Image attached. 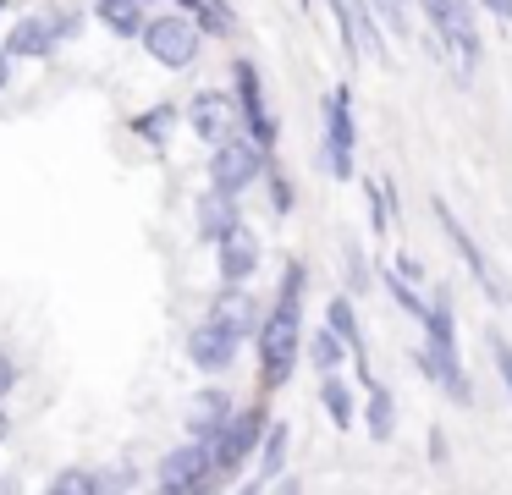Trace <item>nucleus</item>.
Masks as SVG:
<instances>
[{
  "mask_svg": "<svg viewBox=\"0 0 512 495\" xmlns=\"http://www.w3.org/2000/svg\"><path fill=\"white\" fill-rule=\"evenodd\" d=\"M298 336H303V264H292V270H287V292H281L276 314L259 325V363H265V385H287L292 380Z\"/></svg>",
  "mask_w": 512,
  "mask_h": 495,
  "instance_id": "nucleus-1",
  "label": "nucleus"
},
{
  "mask_svg": "<svg viewBox=\"0 0 512 495\" xmlns=\"http://www.w3.org/2000/svg\"><path fill=\"white\" fill-rule=\"evenodd\" d=\"M353 143H358V132H353V94H347L342 83L325 94V154H320V165L342 182V176H353Z\"/></svg>",
  "mask_w": 512,
  "mask_h": 495,
  "instance_id": "nucleus-2",
  "label": "nucleus"
},
{
  "mask_svg": "<svg viewBox=\"0 0 512 495\" xmlns=\"http://www.w3.org/2000/svg\"><path fill=\"white\" fill-rule=\"evenodd\" d=\"M259 165H265V143H259L254 132H248V138H232V132H226L215 160H210V182L221 187V193H243L259 176Z\"/></svg>",
  "mask_w": 512,
  "mask_h": 495,
  "instance_id": "nucleus-3",
  "label": "nucleus"
},
{
  "mask_svg": "<svg viewBox=\"0 0 512 495\" xmlns=\"http://www.w3.org/2000/svg\"><path fill=\"white\" fill-rule=\"evenodd\" d=\"M435 220H441L446 242H452V248L463 253L468 275H474V281L485 286V297H490V303H507V308H512V286L501 281L496 270H490V259H485V248H479V242H474V231H468V226H463V220H457V215H452V209H446V204H435Z\"/></svg>",
  "mask_w": 512,
  "mask_h": 495,
  "instance_id": "nucleus-4",
  "label": "nucleus"
},
{
  "mask_svg": "<svg viewBox=\"0 0 512 495\" xmlns=\"http://www.w3.org/2000/svg\"><path fill=\"white\" fill-rule=\"evenodd\" d=\"M144 44H149V55H155L160 66L182 72V66L199 61V22H188V17H155L144 28Z\"/></svg>",
  "mask_w": 512,
  "mask_h": 495,
  "instance_id": "nucleus-5",
  "label": "nucleus"
},
{
  "mask_svg": "<svg viewBox=\"0 0 512 495\" xmlns=\"http://www.w3.org/2000/svg\"><path fill=\"white\" fill-rule=\"evenodd\" d=\"M424 11H430V22L446 33V44H452L457 66H463V77H468V72H474V61H479L474 6H468V0H424Z\"/></svg>",
  "mask_w": 512,
  "mask_h": 495,
  "instance_id": "nucleus-6",
  "label": "nucleus"
},
{
  "mask_svg": "<svg viewBox=\"0 0 512 495\" xmlns=\"http://www.w3.org/2000/svg\"><path fill=\"white\" fill-rule=\"evenodd\" d=\"M265 418L259 413H237L232 424L221 429V435H215V446H210V457H215V473H237L243 468L248 457H254V440L265 435Z\"/></svg>",
  "mask_w": 512,
  "mask_h": 495,
  "instance_id": "nucleus-7",
  "label": "nucleus"
},
{
  "mask_svg": "<svg viewBox=\"0 0 512 495\" xmlns=\"http://www.w3.org/2000/svg\"><path fill=\"white\" fill-rule=\"evenodd\" d=\"M237 330L232 325H221V319H204V325H193V336H188V358H193V369H226V363L237 358Z\"/></svg>",
  "mask_w": 512,
  "mask_h": 495,
  "instance_id": "nucleus-8",
  "label": "nucleus"
},
{
  "mask_svg": "<svg viewBox=\"0 0 512 495\" xmlns=\"http://www.w3.org/2000/svg\"><path fill=\"white\" fill-rule=\"evenodd\" d=\"M210 473H215V457L204 451V440H193V446H182V451H171L166 462H160V484L166 490H204L210 484Z\"/></svg>",
  "mask_w": 512,
  "mask_h": 495,
  "instance_id": "nucleus-9",
  "label": "nucleus"
},
{
  "mask_svg": "<svg viewBox=\"0 0 512 495\" xmlns=\"http://www.w3.org/2000/svg\"><path fill=\"white\" fill-rule=\"evenodd\" d=\"M232 72H237V110H243L248 132H254V138L270 149V143H276V121H270L265 94H259V72H254V61H243V55H237Z\"/></svg>",
  "mask_w": 512,
  "mask_h": 495,
  "instance_id": "nucleus-10",
  "label": "nucleus"
},
{
  "mask_svg": "<svg viewBox=\"0 0 512 495\" xmlns=\"http://www.w3.org/2000/svg\"><path fill=\"white\" fill-rule=\"evenodd\" d=\"M56 39H61V17H45V11H39V17H17L6 50H12L17 61H39V55L56 50Z\"/></svg>",
  "mask_w": 512,
  "mask_h": 495,
  "instance_id": "nucleus-11",
  "label": "nucleus"
},
{
  "mask_svg": "<svg viewBox=\"0 0 512 495\" xmlns=\"http://www.w3.org/2000/svg\"><path fill=\"white\" fill-rule=\"evenodd\" d=\"M226 424H232V396L226 391H199L188 402V435L193 440H215Z\"/></svg>",
  "mask_w": 512,
  "mask_h": 495,
  "instance_id": "nucleus-12",
  "label": "nucleus"
},
{
  "mask_svg": "<svg viewBox=\"0 0 512 495\" xmlns=\"http://www.w3.org/2000/svg\"><path fill=\"white\" fill-rule=\"evenodd\" d=\"M254 264H259V242H254V231L232 226V231L221 237V281H226V286H243L248 275H254Z\"/></svg>",
  "mask_w": 512,
  "mask_h": 495,
  "instance_id": "nucleus-13",
  "label": "nucleus"
},
{
  "mask_svg": "<svg viewBox=\"0 0 512 495\" xmlns=\"http://www.w3.org/2000/svg\"><path fill=\"white\" fill-rule=\"evenodd\" d=\"M193 132L199 138H210V143H221L226 132H232V116H237V105L226 94H193Z\"/></svg>",
  "mask_w": 512,
  "mask_h": 495,
  "instance_id": "nucleus-14",
  "label": "nucleus"
},
{
  "mask_svg": "<svg viewBox=\"0 0 512 495\" xmlns=\"http://www.w3.org/2000/svg\"><path fill=\"white\" fill-rule=\"evenodd\" d=\"M232 226H237V193H221V187L204 193V204H199V231H204V237L221 242Z\"/></svg>",
  "mask_w": 512,
  "mask_h": 495,
  "instance_id": "nucleus-15",
  "label": "nucleus"
},
{
  "mask_svg": "<svg viewBox=\"0 0 512 495\" xmlns=\"http://www.w3.org/2000/svg\"><path fill=\"white\" fill-rule=\"evenodd\" d=\"M215 319H221V325H232L237 336H248V330H254V319H259V308H254V297H248L243 286H226V292L215 297Z\"/></svg>",
  "mask_w": 512,
  "mask_h": 495,
  "instance_id": "nucleus-16",
  "label": "nucleus"
},
{
  "mask_svg": "<svg viewBox=\"0 0 512 495\" xmlns=\"http://www.w3.org/2000/svg\"><path fill=\"white\" fill-rule=\"evenodd\" d=\"M144 6L149 0H100V17L111 22V33H138V39H144Z\"/></svg>",
  "mask_w": 512,
  "mask_h": 495,
  "instance_id": "nucleus-17",
  "label": "nucleus"
},
{
  "mask_svg": "<svg viewBox=\"0 0 512 495\" xmlns=\"http://www.w3.org/2000/svg\"><path fill=\"white\" fill-rule=\"evenodd\" d=\"M177 6L193 11V22H199L204 33H215V39L232 33V6H226V0H177Z\"/></svg>",
  "mask_w": 512,
  "mask_h": 495,
  "instance_id": "nucleus-18",
  "label": "nucleus"
},
{
  "mask_svg": "<svg viewBox=\"0 0 512 495\" xmlns=\"http://www.w3.org/2000/svg\"><path fill=\"white\" fill-rule=\"evenodd\" d=\"M331 325L342 330V341L358 352V374H364V385H369V347L358 341V319H353V303H347V297H336V303H331Z\"/></svg>",
  "mask_w": 512,
  "mask_h": 495,
  "instance_id": "nucleus-19",
  "label": "nucleus"
},
{
  "mask_svg": "<svg viewBox=\"0 0 512 495\" xmlns=\"http://www.w3.org/2000/svg\"><path fill=\"white\" fill-rule=\"evenodd\" d=\"M320 402H325V413H331V424L336 429H347L353 424V391H347L336 374H320Z\"/></svg>",
  "mask_w": 512,
  "mask_h": 495,
  "instance_id": "nucleus-20",
  "label": "nucleus"
},
{
  "mask_svg": "<svg viewBox=\"0 0 512 495\" xmlns=\"http://www.w3.org/2000/svg\"><path fill=\"white\" fill-rule=\"evenodd\" d=\"M391 413H397V407H391V391H386V385H380V380H369V435H375V440H391V429H397V418H391Z\"/></svg>",
  "mask_w": 512,
  "mask_h": 495,
  "instance_id": "nucleus-21",
  "label": "nucleus"
},
{
  "mask_svg": "<svg viewBox=\"0 0 512 495\" xmlns=\"http://www.w3.org/2000/svg\"><path fill=\"white\" fill-rule=\"evenodd\" d=\"M419 325H424V336H430L435 347H452V352H457V330H452V308H446V297L419 319Z\"/></svg>",
  "mask_w": 512,
  "mask_h": 495,
  "instance_id": "nucleus-22",
  "label": "nucleus"
},
{
  "mask_svg": "<svg viewBox=\"0 0 512 495\" xmlns=\"http://www.w3.org/2000/svg\"><path fill=\"white\" fill-rule=\"evenodd\" d=\"M342 347H347V341H342V330H336V325H325L320 330V336H314V369H320V374H331L336 369V363H342Z\"/></svg>",
  "mask_w": 512,
  "mask_h": 495,
  "instance_id": "nucleus-23",
  "label": "nucleus"
},
{
  "mask_svg": "<svg viewBox=\"0 0 512 495\" xmlns=\"http://www.w3.org/2000/svg\"><path fill=\"white\" fill-rule=\"evenodd\" d=\"M281 462H287V424H270V429H265V451H259V473L270 479Z\"/></svg>",
  "mask_w": 512,
  "mask_h": 495,
  "instance_id": "nucleus-24",
  "label": "nucleus"
},
{
  "mask_svg": "<svg viewBox=\"0 0 512 495\" xmlns=\"http://www.w3.org/2000/svg\"><path fill=\"white\" fill-rule=\"evenodd\" d=\"M50 490H56V495H94V490H100V479H94V473H83V468H67V473H56V479H50Z\"/></svg>",
  "mask_w": 512,
  "mask_h": 495,
  "instance_id": "nucleus-25",
  "label": "nucleus"
},
{
  "mask_svg": "<svg viewBox=\"0 0 512 495\" xmlns=\"http://www.w3.org/2000/svg\"><path fill=\"white\" fill-rule=\"evenodd\" d=\"M133 127L144 132L149 143H166V132H171V105H160V110H149V116H138Z\"/></svg>",
  "mask_w": 512,
  "mask_h": 495,
  "instance_id": "nucleus-26",
  "label": "nucleus"
},
{
  "mask_svg": "<svg viewBox=\"0 0 512 495\" xmlns=\"http://www.w3.org/2000/svg\"><path fill=\"white\" fill-rule=\"evenodd\" d=\"M490 358H496L501 380H507V396H512V341L501 336V330H490Z\"/></svg>",
  "mask_w": 512,
  "mask_h": 495,
  "instance_id": "nucleus-27",
  "label": "nucleus"
},
{
  "mask_svg": "<svg viewBox=\"0 0 512 495\" xmlns=\"http://www.w3.org/2000/svg\"><path fill=\"white\" fill-rule=\"evenodd\" d=\"M270 209H276V215H287V209H292V182L281 171H270Z\"/></svg>",
  "mask_w": 512,
  "mask_h": 495,
  "instance_id": "nucleus-28",
  "label": "nucleus"
},
{
  "mask_svg": "<svg viewBox=\"0 0 512 495\" xmlns=\"http://www.w3.org/2000/svg\"><path fill=\"white\" fill-rule=\"evenodd\" d=\"M375 6H380V17H386L397 33H408V0H375Z\"/></svg>",
  "mask_w": 512,
  "mask_h": 495,
  "instance_id": "nucleus-29",
  "label": "nucleus"
},
{
  "mask_svg": "<svg viewBox=\"0 0 512 495\" xmlns=\"http://www.w3.org/2000/svg\"><path fill=\"white\" fill-rule=\"evenodd\" d=\"M347 275H353V292H369V270H364V259H358V253H347Z\"/></svg>",
  "mask_w": 512,
  "mask_h": 495,
  "instance_id": "nucleus-30",
  "label": "nucleus"
},
{
  "mask_svg": "<svg viewBox=\"0 0 512 495\" xmlns=\"http://www.w3.org/2000/svg\"><path fill=\"white\" fill-rule=\"evenodd\" d=\"M12 385H17V363L6 358V352H0V396L12 391Z\"/></svg>",
  "mask_w": 512,
  "mask_h": 495,
  "instance_id": "nucleus-31",
  "label": "nucleus"
},
{
  "mask_svg": "<svg viewBox=\"0 0 512 495\" xmlns=\"http://www.w3.org/2000/svg\"><path fill=\"white\" fill-rule=\"evenodd\" d=\"M485 11H490V17L507 22V17H512V0H485Z\"/></svg>",
  "mask_w": 512,
  "mask_h": 495,
  "instance_id": "nucleus-32",
  "label": "nucleus"
},
{
  "mask_svg": "<svg viewBox=\"0 0 512 495\" xmlns=\"http://www.w3.org/2000/svg\"><path fill=\"white\" fill-rule=\"evenodd\" d=\"M12 50H0V88H6V77H12V61H6Z\"/></svg>",
  "mask_w": 512,
  "mask_h": 495,
  "instance_id": "nucleus-33",
  "label": "nucleus"
},
{
  "mask_svg": "<svg viewBox=\"0 0 512 495\" xmlns=\"http://www.w3.org/2000/svg\"><path fill=\"white\" fill-rule=\"evenodd\" d=\"M6 435H12V418H6V413H0V440H6Z\"/></svg>",
  "mask_w": 512,
  "mask_h": 495,
  "instance_id": "nucleus-34",
  "label": "nucleus"
},
{
  "mask_svg": "<svg viewBox=\"0 0 512 495\" xmlns=\"http://www.w3.org/2000/svg\"><path fill=\"white\" fill-rule=\"evenodd\" d=\"M0 11H6V0H0Z\"/></svg>",
  "mask_w": 512,
  "mask_h": 495,
  "instance_id": "nucleus-35",
  "label": "nucleus"
},
{
  "mask_svg": "<svg viewBox=\"0 0 512 495\" xmlns=\"http://www.w3.org/2000/svg\"><path fill=\"white\" fill-rule=\"evenodd\" d=\"M298 6H309V0H298Z\"/></svg>",
  "mask_w": 512,
  "mask_h": 495,
  "instance_id": "nucleus-36",
  "label": "nucleus"
}]
</instances>
